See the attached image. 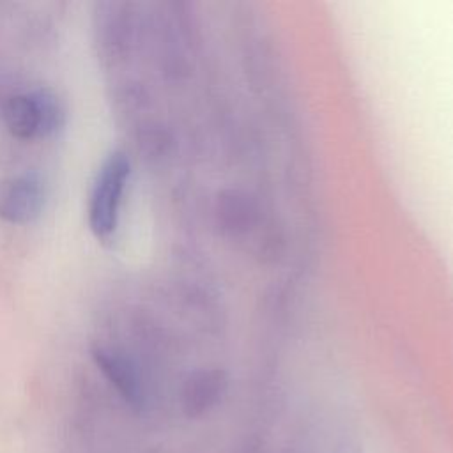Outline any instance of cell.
Returning <instances> with one entry per match:
<instances>
[{"label":"cell","instance_id":"obj_5","mask_svg":"<svg viewBox=\"0 0 453 453\" xmlns=\"http://www.w3.org/2000/svg\"><path fill=\"white\" fill-rule=\"evenodd\" d=\"M223 391L221 377L216 373H200L188 380L184 388L182 405L188 416L195 418L207 412Z\"/></svg>","mask_w":453,"mask_h":453},{"label":"cell","instance_id":"obj_4","mask_svg":"<svg viewBox=\"0 0 453 453\" xmlns=\"http://www.w3.org/2000/svg\"><path fill=\"white\" fill-rule=\"evenodd\" d=\"M92 357L99 370L104 373V377L111 382V386H115V389L131 407L143 405V384L136 366L129 357L110 347H96L92 350Z\"/></svg>","mask_w":453,"mask_h":453},{"label":"cell","instance_id":"obj_2","mask_svg":"<svg viewBox=\"0 0 453 453\" xmlns=\"http://www.w3.org/2000/svg\"><path fill=\"white\" fill-rule=\"evenodd\" d=\"M64 103L50 88L11 96L4 106L5 126L18 138L50 136L64 124Z\"/></svg>","mask_w":453,"mask_h":453},{"label":"cell","instance_id":"obj_3","mask_svg":"<svg viewBox=\"0 0 453 453\" xmlns=\"http://www.w3.org/2000/svg\"><path fill=\"white\" fill-rule=\"evenodd\" d=\"M44 186L35 173H18L0 180V218L30 223L42 212Z\"/></svg>","mask_w":453,"mask_h":453},{"label":"cell","instance_id":"obj_1","mask_svg":"<svg viewBox=\"0 0 453 453\" xmlns=\"http://www.w3.org/2000/svg\"><path fill=\"white\" fill-rule=\"evenodd\" d=\"M129 172V159L122 150L110 152L97 170L88 200V225L101 241L115 235Z\"/></svg>","mask_w":453,"mask_h":453}]
</instances>
